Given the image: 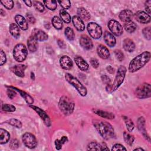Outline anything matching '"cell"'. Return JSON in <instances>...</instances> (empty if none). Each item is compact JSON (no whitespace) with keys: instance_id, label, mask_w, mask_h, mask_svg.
Returning <instances> with one entry per match:
<instances>
[{"instance_id":"obj_3","label":"cell","mask_w":151,"mask_h":151,"mask_svg":"<svg viewBox=\"0 0 151 151\" xmlns=\"http://www.w3.org/2000/svg\"><path fill=\"white\" fill-rule=\"evenodd\" d=\"M58 107L64 115L68 116L73 113L75 104L70 98L65 96H63L59 100Z\"/></svg>"},{"instance_id":"obj_40","label":"cell","mask_w":151,"mask_h":151,"mask_svg":"<svg viewBox=\"0 0 151 151\" xmlns=\"http://www.w3.org/2000/svg\"><path fill=\"white\" fill-rule=\"evenodd\" d=\"M5 123L15 127H17L18 129H20L22 127V122L18 120V119H14V118H12V119H9L8 120H6L5 122Z\"/></svg>"},{"instance_id":"obj_7","label":"cell","mask_w":151,"mask_h":151,"mask_svg":"<svg viewBox=\"0 0 151 151\" xmlns=\"http://www.w3.org/2000/svg\"><path fill=\"white\" fill-rule=\"evenodd\" d=\"M126 71V68L124 65H120L118 68L115 78L113 83H112V92L116 91L123 83L125 78Z\"/></svg>"},{"instance_id":"obj_9","label":"cell","mask_w":151,"mask_h":151,"mask_svg":"<svg viewBox=\"0 0 151 151\" xmlns=\"http://www.w3.org/2000/svg\"><path fill=\"white\" fill-rule=\"evenodd\" d=\"M22 140L24 145L29 149H34L38 144L35 136L29 132H26L23 134Z\"/></svg>"},{"instance_id":"obj_17","label":"cell","mask_w":151,"mask_h":151,"mask_svg":"<svg viewBox=\"0 0 151 151\" xmlns=\"http://www.w3.org/2000/svg\"><path fill=\"white\" fill-rule=\"evenodd\" d=\"M26 68V65L24 64H17L10 68V70L16 76L19 77H24L25 76L24 71Z\"/></svg>"},{"instance_id":"obj_52","label":"cell","mask_w":151,"mask_h":151,"mask_svg":"<svg viewBox=\"0 0 151 151\" xmlns=\"http://www.w3.org/2000/svg\"><path fill=\"white\" fill-rule=\"evenodd\" d=\"M26 18L27 19V22L30 24H34L36 22L35 17L31 14H27Z\"/></svg>"},{"instance_id":"obj_5","label":"cell","mask_w":151,"mask_h":151,"mask_svg":"<svg viewBox=\"0 0 151 151\" xmlns=\"http://www.w3.org/2000/svg\"><path fill=\"white\" fill-rule=\"evenodd\" d=\"M27 54L28 50L24 44L19 43L15 45L13 50V56L17 61L19 63L24 61L26 59Z\"/></svg>"},{"instance_id":"obj_38","label":"cell","mask_w":151,"mask_h":151,"mask_svg":"<svg viewBox=\"0 0 151 151\" xmlns=\"http://www.w3.org/2000/svg\"><path fill=\"white\" fill-rule=\"evenodd\" d=\"M67 141H68V138L65 136H63L60 139H56L54 142L56 149L60 150L62 148V146Z\"/></svg>"},{"instance_id":"obj_10","label":"cell","mask_w":151,"mask_h":151,"mask_svg":"<svg viewBox=\"0 0 151 151\" xmlns=\"http://www.w3.org/2000/svg\"><path fill=\"white\" fill-rule=\"evenodd\" d=\"M108 28L113 35L120 36L123 32V29L121 24L114 19H110L108 22Z\"/></svg>"},{"instance_id":"obj_26","label":"cell","mask_w":151,"mask_h":151,"mask_svg":"<svg viewBox=\"0 0 151 151\" xmlns=\"http://www.w3.org/2000/svg\"><path fill=\"white\" fill-rule=\"evenodd\" d=\"M122 45L123 49L129 52H133L135 49V44L134 41L129 38H126L123 41Z\"/></svg>"},{"instance_id":"obj_11","label":"cell","mask_w":151,"mask_h":151,"mask_svg":"<svg viewBox=\"0 0 151 151\" xmlns=\"http://www.w3.org/2000/svg\"><path fill=\"white\" fill-rule=\"evenodd\" d=\"M29 107L37 112V113L39 115V116L40 117L41 120L43 121L44 123L45 124V125L46 126H47V127L51 126V119H50V117L48 116V115L47 114V113L44 110H43L42 109H41L36 106L32 105V104L29 105Z\"/></svg>"},{"instance_id":"obj_25","label":"cell","mask_w":151,"mask_h":151,"mask_svg":"<svg viewBox=\"0 0 151 151\" xmlns=\"http://www.w3.org/2000/svg\"><path fill=\"white\" fill-rule=\"evenodd\" d=\"M15 21L18 27L22 30H27L28 28L27 19L22 15L18 14L15 16Z\"/></svg>"},{"instance_id":"obj_24","label":"cell","mask_w":151,"mask_h":151,"mask_svg":"<svg viewBox=\"0 0 151 151\" xmlns=\"http://www.w3.org/2000/svg\"><path fill=\"white\" fill-rule=\"evenodd\" d=\"M71 20L74 27L77 31L81 32L85 29V24L83 21L80 19L78 16L74 15Z\"/></svg>"},{"instance_id":"obj_45","label":"cell","mask_w":151,"mask_h":151,"mask_svg":"<svg viewBox=\"0 0 151 151\" xmlns=\"http://www.w3.org/2000/svg\"><path fill=\"white\" fill-rule=\"evenodd\" d=\"M19 145H20L19 142L17 139H13L9 142V147L11 149H13V150H15L18 148L19 147Z\"/></svg>"},{"instance_id":"obj_32","label":"cell","mask_w":151,"mask_h":151,"mask_svg":"<svg viewBox=\"0 0 151 151\" xmlns=\"http://www.w3.org/2000/svg\"><path fill=\"white\" fill-rule=\"evenodd\" d=\"M124 28L126 32L129 33H133L137 28V25L135 22L132 21L125 22L124 24Z\"/></svg>"},{"instance_id":"obj_42","label":"cell","mask_w":151,"mask_h":151,"mask_svg":"<svg viewBox=\"0 0 151 151\" xmlns=\"http://www.w3.org/2000/svg\"><path fill=\"white\" fill-rule=\"evenodd\" d=\"M2 109L6 112H14L16 110V107L12 104L5 103L2 104Z\"/></svg>"},{"instance_id":"obj_18","label":"cell","mask_w":151,"mask_h":151,"mask_svg":"<svg viewBox=\"0 0 151 151\" xmlns=\"http://www.w3.org/2000/svg\"><path fill=\"white\" fill-rule=\"evenodd\" d=\"M133 17V13L130 9H124L122 11L119 15V19L124 23L132 21Z\"/></svg>"},{"instance_id":"obj_31","label":"cell","mask_w":151,"mask_h":151,"mask_svg":"<svg viewBox=\"0 0 151 151\" xmlns=\"http://www.w3.org/2000/svg\"><path fill=\"white\" fill-rule=\"evenodd\" d=\"M0 137H1V139H0V144L1 145L6 143L9 140L10 134L5 129L1 128L0 129Z\"/></svg>"},{"instance_id":"obj_20","label":"cell","mask_w":151,"mask_h":151,"mask_svg":"<svg viewBox=\"0 0 151 151\" xmlns=\"http://www.w3.org/2000/svg\"><path fill=\"white\" fill-rule=\"evenodd\" d=\"M27 46L28 50L31 52H35L38 47V44L37 40L31 35L27 40Z\"/></svg>"},{"instance_id":"obj_57","label":"cell","mask_w":151,"mask_h":151,"mask_svg":"<svg viewBox=\"0 0 151 151\" xmlns=\"http://www.w3.org/2000/svg\"><path fill=\"white\" fill-rule=\"evenodd\" d=\"M24 3H25V4L29 7L32 6V1H24Z\"/></svg>"},{"instance_id":"obj_30","label":"cell","mask_w":151,"mask_h":151,"mask_svg":"<svg viewBox=\"0 0 151 151\" xmlns=\"http://www.w3.org/2000/svg\"><path fill=\"white\" fill-rule=\"evenodd\" d=\"M101 79L103 84L106 85V90L107 92L110 93H112V83L111 79L107 75H102L101 77Z\"/></svg>"},{"instance_id":"obj_21","label":"cell","mask_w":151,"mask_h":151,"mask_svg":"<svg viewBox=\"0 0 151 151\" xmlns=\"http://www.w3.org/2000/svg\"><path fill=\"white\" fill-rule=\"evenodd\" d=\"M9 88H11L14 90H15V91H18L19 93V94L21 95V96L25 100V101H26V103L28 104H32L34 103V99L27 93H26L25 91L19 89L15 87H13V86H9Z\"/></svg>"},{"instance_id":"obj_58","label":"cell","mask_w":151,"mask_h":151,"mask_svg":"<svg viewBox=\"0 0 151 151\" xmlns=\"http://www.w3.org/2000/svg\"><path fill=\"white\" fill-rule=\"evenodd\" d=\"M101 149H102V150H109V149L107 147V146L106 145L105 143L101 144Z\"/></svg>"},{"instance_id":"obj_36","label":"cell","mask_w":151,"mask_h":151,"mask_svg":"<svg viewBox=\"0 0 151 151\" xmlns=\"http://www.w3.org/2000/svg\"><path fill=\"white\" fill-rule=\"evenodd\" d=\"M87 150H102L101 145L97 142H91L88 144Z\"/></svg>"},{"instance_id":"obj_49","label":"cell","mask_w":151,"mask_h":151,"mask_svg":"<svg viewBox=\"0 0 151 151\" xmlns=\"http://www.w3.org/2000/svg\"><path fill=\"white\" fill-rule=\"evenodd\" d=\"M112 151H116V150H127L126 148L122 145L120 143H116L114 144L112 148H111Z\"/></svg>"},{"instance_id":"obj_44","label":"cell","mask_w":151,"mask_h":151,"mask_svg":"<svg viewBox=\"0 0 151 151\" xmlns=\"http://www.w3.org/2000/svg\"><path fill=\"white\" fill-rule=\"evenodd\" d=\"M0 2L7 9H11L14 7V1L12 0L1 1Z\"/></svg>"},{"instance_id":"obj_4","label":"cell","mask_w":151,"mask_h":151,"mask_svg":"<svg viewBox=\"0 0 151 151\" xmlns=\"http://www.w3.org/2000/svg\"><path fill=\"white\" fill-rule=\"evenodd\" d=\"M65 78L69 84L73 86L77 90L81 96H86L87 94V90L86 87L76 77L70 73H65Z\"/></svg>"},{"instance_id":"obj_55","label":"cell","mask_w":151,"mask_h":151,"mask_svg":"<svg viewBox=\"0 0 151 151\" xmlns=\"http://www.w3.org/2000/svg\"><path fill=\"white\" fill-rule=\"evenodd\" d=\"M57 44H58V45L59 46V47L61 48H65L66 47V45H65V42H64V41L61 39H58L57 40Z\"/></svg>"},{"instance_id":"obj_56","label":"cell","mask_w":151,"mask_h":151,"mask_svg":"<svg viewBox=\"0 0 151 151\" xmlns=\"http://www.w3.org/2000/svg\"><path fill=\"white\" fill-rule=\"evenodd\" d=\"M106 70H107V71L110 74H113V73H114V69L111 65H108V66L106 67Z\"/></svg>"},{"instance_id":"obj_54","label":"cell","mask_w":151,"mask_h":151,"mask_svg":"<svg viewBox=\"0 0 151 151\" xmlns=\"http://www.w3.org/2000/svg\"><path fill=\"white\" fill-rule=\"evenodd\" d=\"M90 63L91 65L94 68H97L99 66V63L98 61V60L96 58H91L90 60Z\"/></svg>"},{"instance_id":"obj_43","label":"cell","mask_w":151,"mask_h":151,"mask_svg":"<svg viewBox=\"0 0 151 151\" xmlns=\"http://www.w3.org/2000/svg\"><path fill=\"white\" fill-rule=\"evenodd\" d=\"M142 33L145 38L147 40H151V28L150 27H147L143 29Z\"/></svg>"},{"instance_id":"obj_29","label":"cell","mask_w":151,"mask_h":151,"mask_svg":"<svg viewBox=\"0 0 151 151\" xmlns=\"http://www.w3.org/2000/svg\"><path fill=\"white\" fill-rule=\"evenodd\" d=\"M78 17L83 21H88L90 18V14L88 11L83 7H80L77 9Z\"/></svg>"},{"instance_id":"obj_8","label":"cell","mask_w":151,"mask_h":151,"mask_svg":"<svg viewBox=\"0 0 151 151\" xmlns=\"http://www.w3.org/2000/svg\"><path fill=\"white\" fill-rule=\"evenodd\" d=\"M87 29L90 37L94 39H99L102 35L101 27L96 22H89L87 24Z\"/></svg>"},{"instance_id":"obj_1","label":"cell","mask_w":151,"mask_h":151,"mask_svg":"<svg viewBox=\"0 0 151 151\" xmlns=\"http://www.w3.org/2000/svg\"><path fill=\"white\" fill-rule=\"evenodd\" d=\"M93 126L100 136L105 140H109L115 136L113 126L107 122L95 120L93 122Z\"/></svg>"},{"instance_id":"obj_39","label":"cell","mask_w":151,"mask_h":151,"mask_svg":"<svg viewBox=\"0 0 151 151\" xmlns=\"http://www.w3.org/2000/svg\"><path fill=\"white\" fill-rule=\"evenodd\" d=\"M45 6L51 11H54L57 8V1L54 0H47L43 1Z\"/></svg>"},{"instance_id":"obj_2","label":"cell","mask_w":151,"mask_h":151,"mask_svg":"<svg viewBox=\"0 0 151 151\" xmlns=\"http://www.w3.org/2000/svg\"><path fill=\"white\" fill-rule=\"evenodd\" d=\"M151 54L148 51H144L133 58L129 64L128 70L130 73H134L142 68L150 60Z\"/></svg>"},{"instance_id":"obj_53","label":"cell","mask_w":151,"mask_h":151,"mask_svg":"<svg viewBox=\"0 0 151 151\" xmlns=\"http://www.w3.org/2000/svg\"><path fill=\"white\" fill-rule=\"evenodd\" d=\"M145 8L146 12H147V14L150 15V14L151 12V1L150 0H148L145 2Z\"/></svg>"},{"instance_id":"obj_15","label":"cell","mask_w":151,"mask_h":151,"mask_svg":"<svg viewBox=\"0 0 151 151\" xmlns=\"http://www.w3.org/2000/svg\"><path fill=\"white\" fill-rule=\"evenodd\" d=\"M137 126L139 131L142 133L143 137L150 142V137L147 134V132L145 129V119L143 117H140L137 121Z\"/></svg>"},{"instance_id":"obj_34","label":"cell","mask_w":151,"mask_h":151,"mask_svg":"<svg viewBox=\"0 0 151 151\" xmlns=\"http://www.w3.org/2000/svg\"><path fill=\"white\" fill-rule=\"evenodd\" d=\"M52 25L56 29H61L63 28V21L58 16H54L52 17L51 20Z\"/></svg>"},{"instance_id":"obj_47","label":"cell","mask_w":151,"mask_h":151,"mask_svg":"<svg viewBox=\"0 0 151 151\" xmlns=\"http://www.w3.org/2000/svg\"><path fill=\"white\" fill-rule=\"evenodd\" d=\"M114 55L116 59L119 61H122L124 58V55L123 52L120 50H116L114 51Z\"/></svg>"},{"instance_id":"obj_37","label":"cell","mask_w":151,"mask_h":151,"mask_svg":"<svg viewBox=\"0 0 151 151\" xmlns=\"http://www.w3.org/2000/svg\"><path fill=\"white\" fill-rule=\"evenodd\" d=\"M123 119L124 120V122L125 123V124H126L127 130L129 132H132L134 128V124L133 122H132V120L130 119H129L127 116H123Z\"/></svg>"},{"instance_id":"obj_33","label":"cell","mask_w":151,"mask_h":151,"mask_svg":"<svg viewBox=\"0 0 151 151\" xmlns=\"http://www.w3.org/2000/svg\"><path fill=\"white\" fill-rule=\"evenodd\" d=\"M60 16L61 20L66 24H69L72 19L69 13L64 9L60 11Z\"/></svg>"},{"instance_id":"obj_27","label":"cell","mask_w":151,"mask_h":151,"mask_svg":"<svg viewBox=\"0 0 151 151\" xmlns=\"http://www.w3.org/2000/svg\"><path fill=\"white\" fill-rule=\"evenodd\" d=\"M93 111L97 115L105 119H113L115 117V115L111 112H108L106 111H103L100 109H93Z\"/></svg>"},{"instance_id":"obj_23","label":"cell","mask_w":151,"mask_h":151,"mask_svg":"<svg viewBox=\"0 0 151 151\" xmlns=\"http://www.w3.org/2000/svg\"><path fill=\"white\" fill-rule=\"evenodd\" d=\"M97 52L98 55L102 59H107L110 56V52L109 49L104 45L100 44L97 47Z\"/></svg>"},{"instance_id":"obj_46","label":"cell","mask_w":151,"mask_h":151,"mask_svg":"<svg viewBox=\"0 0 151 151\" xmlns=\"http://www.w3.org/2000/svg\"><path fill=\"white\" fill-rule=\"evenodd\" d=\"M33 5L35 8L40 12H42L44 11V6L42 4L40 1H34Z\"/></svg>"},{"instance_id":"obj_51","label":"cell","mask_w":151,"mask_h":151,"mask_svg":"<svg viewBox=\"0 0 151 151\" xmlns=\"http://www.w3.org/2000/svg\"><path fill=\"white\" fill-rule=\"evenodd\" d=\"M6 94H7L8 97L11 99H13L14 97H15L16 96V94H17V93L15 92V90L11 88H9L8 89H7Z\"/></svg>"},{"instance_id":"obj_50","label":"cell","mask_w":151,"mask_h":151,"mask_svg":"<svg viewBox=\"0 0 151 151\" xmlns=\"http://www.w3.org/2000/svg\"><path fill=\"white\" fill-rule=\"evenodd\" d=\"M0 65H3L4 64H5V63L6 62V54H5V52H4L3 50H1L0 51Z\"/></svg>"},{"instance_id":"obj_35","label":"cell","mask_w":151,"mask_h":151,"mask_svg":"<svg viewBox=\"0 0 151 151\" xmlns=\"http://www.w3.org/2000/svg\"><path fill=\"white\" fill-rule=\"evenodd\" d=\"M123 139L126 143L129 146H132L134 141V136L126 132H123Z\"/></svg>"},{"instance_id":"obj_60","label":"cell","mask_w":151,"mask_h":151,"mask_svg":"<svg viewBox=\"0 0 151 151\" xmlns=\"http://www.w3.org/2000/svg\"><path fill=\"white\" fill-rule=\"evenodd\" d=\"M31 78L32 80H35V76H34V73L33 72H31Z\"/></svg>"},{"instance_id":"obj_41","label":"cell","mask_w":151,"mask_h":151,"mask_svg":"<svg viewBox=\"0 0 151 151\" xmlns=\"http://www.w3.org/2000/svg\"><path fill=\"white\" fill-rule=\"evenodd\" d=\"M64 34L66 38L70 41H73L75 38V34H74V31L71 28L69 27H67L65 28L64 30Z\"/></svg>"},{"instance_id":"obj_13","label":"cell","mask_w":151,"mask_h":151,"mask_svg":"<svg viewBox=\"0 0 151 151\" xmlns=\"http://www.w3.org/2000/svg\"><path fill=\"white\" fill-rule=\"evenodd\" d=\"M80 44L83 48L86 50H91L93 46L91 38L86 34L82 35L81 36L80 38Z\"/></svg>"},{"instance_id":"obj_12","label":"cell","mask_w":151,"mask_h":151,"mask_svg":"<svg viewBox=\"0 0 151 151\" xmlns=\"http://www.w3.org/2000/svg\"><path fill=\"white\" fill-rule=\"evenodd\" d=\"M136 20L143 24H148L150 22V15L142 11H138L134 14Z\"/></svg>"},{"instance_id":"obj_48","label":"cell","mask_w":151,"mask_h":151,"mask_svg":"<svg viewBox=\"0 0 151 151\" xmlns=\"http://www.w3.org/2000/svg\"><path fill=\"white\" fill-rule=\"evenodd\" d=\"M58 2L60 4V6L65 10L70 8L71 6V2L70 1H58Z\"/></svg>"},{"instance_id":"obj_14","label":"cell","mask_w":151,"mask_h":151,"mask_svg":"<svg viewBox=\"0 0 151 151\" xmlns=\"http://www.w3.org/2000/svg\"><path fill=\"white\" fill-rule=\"evenodd\" d=\"M60 65L63 69L70 70L73 66V63L71 59L67 55H63L60 58Z\"/></svg>"},{"instance_id":"obj_6","label":"cell","mask_w":151,"mask_h":151,"mask_svg":"<svg viewBox=\"0 0 151 151\" xmlns=\"http://www.w3.org/2000/svg\"><path fill=\"white\" fill-rule=\"evenodd\" d=\"M136 97L140 99L149 98L151 96V86L149 83H143L140 84L134 91Z\"/></svg>"},{"instance_id":"obj_16","label":"cell","mask_w":151,"mask_h":151,"mask_svg":"<svg viewBox=\"0 0 151 151\" xmlns=\"http://www.w3.org/2000/svg\"><path fill=\"white\" fill-rule=\"evenodd\" d=\"M74 61L76 64L77 66L81 71H86L88 69V68H89L88 64L86 62V61L82 57H81L80 55H76L74 57Z\"/></svg>"},{"instance_id":"obj_28","label":"cell","mask_w":151,"mask_h":151,"mask_svg":"<svg viewBox=\"0 0 151 151\" xmlns=\"http://www.w3.org/2000/svg\"><path fill=\"white\" fill-rule=\"evenodd\" d=\"M19 27L17 24L11 23L9 26V31L11 35L15 38H18L20 37V29Z\"/></svg>"},{"instance_id":"obj_61","label":"cell","mask_w":151,"mask_h":151,"mask_svg":"<svg viewBox=\"0 0 151 151\" xmlns=\"http://www.w3.org/2000/svg\"><path fill=\"white\" fill-rule=\"evenodd\" d=\"M134 150H140V151H142V150H143V151H144L145 150L143 149H142V148H141V147H137V148H136V149H134Z\"/></svg>"},{"instance_id":"obj_59","label":"cell","mask_w":151,"mask_h":151,"mask_svg":"<svg viewBox=\"0 0 151 151\" xmlns=\"http://www.w3.org/2000/svg\"><path fill=\"white\" fill-rule=\"evenodd\" d=\"M0 13H1V14L2 16H5V11H4L2 9H1V10H0Z\"/></svg>"},{"instance_id":"obj_22","label":"cell","mask_w":151,"mask_h":151,"mask_svg":"<svg viewBox=\"0 0 151 151\" xmlns=\"http://www.w3.org/2000/svg\"><path fill=\"white\" fill-rule=\"evenodd\" d=\"M31 35H32L37 40V41H46L48 38V35L44 31L37 28L32 31Z\"/></svg>"},{"instance_id":"obj_19","label":"cell","mask_w":151,"mask_h":151,"mask_svg":"<svg viewBox=\"0 0 151 151\" xmlns=\"http://www.w3.org/2000/svg\"><path fill=\"white\" fill-rule=\"evenodd\" d=\"M105 43L110 47H113L116 43V40L114 36L109 31H105L103 36Z\"/></svg>"}]
</instances>
